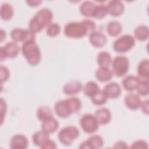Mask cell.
<instances>
[{
    "label": "cell",
    "mask_w": 149,
    "mask_h": 149,
    "mask_svg": "<svg viewBox=\"0 0 149 149\" xmlns=\"http://www.w3.org/2000/svg\"><path fill=\"white\" fill-rule=\"evenodd\" d=\"M96 25L90 19H84L80 22H69L64 27V34L72 38H80L94 31Z\"/></svg>",
    "instance_id": "cell-1"
},
{
    "label": "cell",
    "mask_w": 149,
    "mask_h": 149,
    "mask_svg": "<svg viewBox=\"0 0 149 149\" xmlns=\"http://www.w3.org/2000/svg\"><path fill=\"white\" fill-rule=\"evenodd\" d=\"M53 19L52 12L48 8L40 9L29 22V30L32 32H40L45 26L51 24Z\"/></svg>",
    "instance_id": "cell-2"
},
{
    "label": "cell",
    "mask_w": 149,
    "mask_h": 149,
    "mask_svg": "<svg viewBox=\"0 0 149 149\" xmlns=\"http://www.w3.org/2000/svg\"><path fill=\"white\" fill-rule=\"evenodd\" d=\"M21 49L23 56L29 64L35 66L40 63L41 54L36 41H30L23 43Z\"/></svg>",
    "instance_id": "cell-3"
},
{
    "label": "cell",
    "mask_w": 149,
    "mask_h": 149,
    "mask_svg": "<svg viewBox=\"0 0 149 149\" xmlns=\"http://www.w3.org/2000/svg\"><path fill=\"white\" fill-rule=\"evenodd\" d=\"M79 129L73 126H68L62 128L58 133L59 141L65 146H70L79 136Z\"/></svg>",
    "instance_id": "cell-4"
},
{
    "label": "cell",
    "mask_w": 149,
    "mask_h": 149,
    "mask_svg": "<svg viewBox=\"0 0 149 149\" xmlns=\"http://www.w3.org/2000/svg\"><path fill=\"white\" fill-rule=\"evenodd\" d=\"M134 44V38L131 35L125 34L119 37L114 41L113 48L117 52H125L130 50Z\"/></svg>",
    "instance_id": "cell-5"
},
{
    "label": "cell",
    "mask_w": 149,
    "mask_h": 149,
    "mask_svg": "<svg viewBox=\"0 0 149 149\" xmlns=\"http://www.w3.org/2000/svg\"><path fill=\"white\" fill-rule=\"evenodd\" d=\"M129 68V61L126 56H117L112 61V71L118 77L124 76L127 72Z\"/></svg>",
    "instance_id": "cell-6"
},
{
    "label": "cell",
    "mask_w": 149,
    "mask_h": 149,
    "mask_svg": "<svg viewBox=\"0 0 149 149\" xmlns=\"http://www.w3.org/2000/svg\"><path fill=\"white\" fill-rule=\"evenodd\" d=\"M80 125L82 130L88 134L94 133L98 129L99 126L95 116L90 113H86L81 116Z\"/></svg>",
    "instance_id": "cell-7"
},
{
    "label": "cell",
    "mask_w": 149,
    "mask_h": 149,
    "mask_svg": "<svg viewBox=\"0 0 149 149\" xmlns=\"http://www.w3.org/2000/svg\"><path fill=\"white\" fill-rule=\"evenodd\" d=\"M10 37L15 42L21 41L24 43L30 41H36L35 33L29 29L15 28L11 31Z\"/></svg>",
    "instance_id": "cell-8"
},
{
    "label": "cell",
    "mask_w": 149,
    "mask_h": 149,
    "mask_svg": "<svg viewBox=\"0 0 149 149\" xmlns=\"http://www.w3.org/2000/svg\"><path fill=\"white\" fill-rule=\"evenodd\" d=\"M19 52L18 45L15 41L9 42L1 48L0 59L1 61L6 58H15Z\"/></svg>",
    "instance_id": "cell-9"
},
{
    "label": "cell",
    "mask_w": 149,
    "mask_h": 149,
    "mask_svg": "<svg viewBox=\"0 0 149 149\" xmlns=\"http://www.w3.org/2000/svg\"><path fill=\"white\" fill-rule=\"evenodd\" d=\"M104 145V140L100 135H93L90 137L87 140L81 143L80 148L86 149H98Z\"/></svg>",
    "instance_id": "cell-10"
},
{
    "label": "cell",
    "mask_w": 149,
    "mask_h": 149,
    "mask_svg": "<svg viewBox=\"0 0 149 149\" xmlns=\"http://www.w3.org/2000/svg\"><path fill=\"white\" fill-rule=\"evenodd\" d=\"M107 12L112 16H119L121 15L125 9L123 2L118 0H112L109 2L107 6Z\"/></svg>",
    "instance_id": "cell-11"
},
{
    "label": "cell",
    "mask_w": 149,
    "mask_h": 149,
    "mask_svg": "<svg viewBox=\"0 0 149 149\" xmlns=\"http://www.w3.org/2000/svg\"><path fill=\"white\" fill-rule=\"evenodd\" d=\"M27 137L23 134H15L10 141V147L13 149H25L28 147Z\"/></svg>",
    "instance_id": "cell-12"
},
{
    "label": "cell",
    "mask_w": 149,
    "mask_h": 149,
    "mask_svg": "<svg viewBox=\"0 0 149 149\" xmlns=\"http://www.w3.org/2000/svg\"><path fill=\"white\" fill-rule=\"evenodd\" d=\"M126 106L131 110H137L140 107L141 99L139 95L134 93H129L125 97Z\"/></svg>",
    "instance_id": "cell-13"
},
{
    "label": "cell",
    "mask_w": 149,
    "mask_h": 149,
    "mask_svg": "<svg viewBox=\"0 0 149 149\" xmlns=\"http://www.w3.org/2000/svg\"><path fill=\"white\" fill-rule=\"evenodd\" d=\"M103 91L108 98H116L120 95L121 88L118 83L111 82L104 86Z\"/></svg>",
    "instance_id": "cell-14"
},
{
    "label": "cell",
    "mask_w": 149,
    "mask_h": 149,
    "mask_svg": "<svg viewBox=\"0 0 149 149\" xmlns=\"http://www.w3.org/2000/svg\"><path fill=\"white\" fill-rule=\"evenodd\" d=\"M89 40L92 45L100 48L105 45L107 38L103 33L99 31H93L89 35Z\"/></svg>",
    "instance_id": "cell-15"
},
{
    "label": "cell",
    "mask_w": 149,
    "mask_h": 149,
    "mask_svg": "<svg viewBox=\"0 0 149 149\" xmlns=\"http://www.w3.org/2000/svg\"><path fill=\"white\" fill-rule=\"evenodd\" d=\"M82 89V83L77 80H71L66 83L63 87V91L67 95L77 94Z\"/></svg>",
    "instance_id": "cell-16"
},
{
    "label": "cell",
    "mask_w": 149,
    "mask_h": 149,
    "mask_svg": "<svg viewBox=\"0 0 149 149\" xmlns=\"http://www.w3.org/2000/svg\"><path fill=\"white\" fill-rule=\"evenodd\" d=\"M98 122L101 125L108 123L111 119V111L106 108H101L96 110L94 115Z\"/></svg>",
    "instance_id": "cell-17"
},
{
    "label": "cell",
    "mask_w": 149,
    "mask_h": 149,
    "mask_svg": "<svg viewBox=\"0 0 149 149\" xmlns=\"http://www.w3.org/2000/svg\"><path fill=\"white\" fill-rule=\"evenodd\" d=\"M139 83V79L138 77L133 75H129L125 77L122 80L123 87L128 91H132L136 90Z\"/></svg>",
    "instance_id": "cell-18"
},
{
    "label": "cell",
    "mask_w": 149,
    "mask_h": 149,
    "mask_svg": "<svg viewBox=\"0 0 149 149\" xmlns=\"http://www.w3.org/2000/svg\"><path fill=\"white\" fill-rule=\"evenodd\" d=\"M138 78L140 80H148L149 61L148 59L142 60L137 67Z\"/></svg>",
    "instance_id": "cell-19"
},
{
    "label": "cell",
    "mask_w": 149,
    "mask_h": 149,
    "mask_svg": "<svg viewBox=\"0 0 149 149\" xmlns=\"http://www.w3.org/2000/svg\"><path fill=\"white\" fill-rule=\"evenodd\" d=\"M54 109L56 115L62 118H67L71 115L66 104L65 100L58 101L55 104Z\"/></svg>",
    "instance_id": "cell-20"
},
{
    "label": "cell",
    "mask_w": 149,
    "mask_h": 149,
    "mask_svg": "<svg viewBox=\"0 0 149 149\" xmlns=\"http://www.w3.org/2000/svg\"><path fill=\"white\" fill-rule=\"evenodd\" d=\"M50 139L49 134L44 131L40 130L35 132L32 136V140L35 146L41 147Z\"/></svg>",
    "instance_id": "cell-21"
},
{
    "label": "cell",
    "mask_w": 149,
    "mask_h": 149,
    "mask_svg": "<svg viewBox=\"0 0 149 149\" xmlns=\"http://www.w3.org/2000/svg\"><path fill=\"white\" fill-rule=\"evenodd\" d=\"M58 127L59 122L54 117L43 121L41 125L42 130L48 134L53 133L58 129Z\"/></svg>",
    "instance_id": "cell-22"
},
{
    "label": "cell",
    "mask_w": 149,
    "mask_h": 149,
    "mask_svg": "<svg viewBox=\"0 0 149 149\" xmlns=\"http://www.w3.org/2000/svg\"><path fill=\"white\" fill-rule=\"evenodd\" d=\"M65 101L70 114L78 112L81 107V100L77 97H69Z\"/></svg>",
    "instance_id": "cell-23"
},
{
    "label": "cell",
    "mask_w": 149,
    "mask_h": 149,
    "mask_svg": "<svg viewBox=\"0 0 149 149\" xmlns=\"http://www.w3.org/2000/svg\"><path fill=\"white\" fill-rule=\"evenodd\" d=\"M113 73L108 68L100 67L95 72V77L101 82H105L112 77Z\"/></svg>",
    "instance_id": "cell-24"
},
{
    "label": "cell",
    "mask_w": 149,
    "mask_h": 149,
    "mask_svg": "<svg viewBox=\"0 0 149 149\" xmlns=\"http://www.w3.org/2000/svg\"><path fill=\"white\" fill-rule=\"evenodd\" d=\"M96 5L91 1H86L82 2L79 10L82 15L87 17H93V12Z\"/></svg>",
    "instance_id": "cell-25"
},
{
    "label": "cell",
    "mask_w": 149,
    "mask_h": 149,
    "mask_svg": "<svg viewBox=\"0 0 149 149\" xmlns=\"http://www.w3.org/2000/svg\"><path fill=\"white\" fill-rule=\"evenodd\" d=\"M122 31L121 24L116 20L110 21L107 25V31L108 34L112 37L118 36Z\"/></svg>",
    "instance_id": "cell-26"
},
{
    "label": "cell",
    "mask_w": 149,
    "mask_h": 149,
    "mask_svg": "<svg viewBox=\"0 0 149 149\" xmlns=\"http://www.w3.org/2000/svg\"><path fill=\"white\" fill-rule=\"evenodd\" d=\"M37 116L38 119L42 122L54 117L51 109L46 105L40 106L38 108L37 111Z\"/></svg>",
    "instance_id": "cell-27"
},
{
    "label": "cell",
    "mask_w": 149,
    "mask_h": 149,
    "mask_svg": "<svg viewBox=\"0 0 149 149\" xmlns=\"http://www.w3.org/2000/svg\"><path fill=\"white\" fill-rule=\"evenodd\" d=\"M13 8L9 3H3L1 6L0 15L4 20H10L13 15Z\"/></svg>",
    "instance_id": "cell-28"
},
{
    "label": "cell",
    "mask_w": 149,
    "mask_h": 149,
    "mask_svg": "<svg viewBox=\"0 0 149 149\" xmlns=\"http://www.w3.org/2000/svg\"><path fill=\"white\" fill-rule=\"evenodd\" d=\"M134 34L135 38L141 41L146 40L149 35V31L148 26L146 25H140L137 26L134 31Z\"/></svg>",
    "instance_id": "cell-29"
},
{
    "label": "cell",
    "mask_w": 149,
    "mask_h": 149,
    "mask_svg": "<svg viewBox=\"0 0 149 149\" xmlns=\"http://www.w3.org/2000/svg\"><path fill=\"white\" fill-rule=\"evenodd\" d=\"M97 62L100 67L108 68L111 62V55L107 51H101L97 55Z\"/></svg>",
    "instance_id": "cell-30"
},
{
    "label": "cell",
    "mask_w": 149,
    "mask_h": 149,
    "mask_svg": "<svg viewBox=\"0 0 149 149\" xmlns=\"http://www.w3.org/2000/svg\"><path fill=\"white\" fill-rule=\"evenodd\" d=\"M83 90L86 95L91 98L100 89L98 85L95 82L93 81H89L87 82L84 86Z\"/></svg>",
    "instance_id": "cell-31"
},
{
    "label": "cell",
    "mask_w": 149,
    "mask_h": 149,
    "mask_svg": "<svg viewBox=\"0 0 149 149\" xmlns=\"http://www.w3.org/2000/svg\"><path fill=\"white\" fill-rule=\"evenodd\" d=\"M108 97L105 95L103 90H100L95 94H94L91 98L92 102L97 105H101L104 104L107 101Z\"/></svg>",
    "instance_id": "cell-32"
},
{
    "label": "cell",
    "mask_w": 149,
    "mask_h": 149,
    "mask_svg": "<svg viewBox=\"0 0 149 149\" xmlns=\"http://www.w3.org/2000/svg\"><path fill=\"white\" fill-rule=\"evenodd\" d=\"M107 13V6L103 4H100L99 5H96L93 12V17L100 19L104 18Z\"/></svg>",
    "instance_id": "cell-33"
},
{
    "label": "cell",
    "mask_w": 149,
    "mask_h": 149,
    "mask_svg": "<svg viewBox=\"0 0 149 149\" xmlns=\"http://www.w3.org/2000/svg\"><path fill=\"white\" fill-rule=\"evenodd\" d=\"M136 90L139 95L142 96L147 95L148 94V80L139 79V83Z\"/></svg>",
    "instance_id": "cell-34"
},
{
    "label": "cell",
    "mask_w": 149,
    "mask_h": 149,
    "mask_svg": "<svg viewBox=\"0 0 149 149\" xmlns=\"http://www.w3.org/2000/svg\"><path fill=\"white\" fill-rule=\"evenodd\" d=\"M61 31L60 26L56 23H52L49 24L46 30V33L48 36L55 37Z\"/></svg>",
    "instance_id": "cell-35"
},
{
    "label": "cell",
    "mask_w": 149,
    "mask_h": 149,
    "mask_svg": "<svg viewBox=\"0 0 149 149\" xmlns=\"http://www.w3.org/2000/svg\"><path fill=\"white\" fill-rule=\"evenodd\" d=\"M0 74H1V84L8 80L10 76V72L8 68L1 65L0 67Z\"/></svg>",
    "instance_id": "cell-36"
},
{
    "label": "cell",
    "mask_w": 149,
    "mask_h": 149,
    "mask_svg": "<svg viewBox=\"0 0 149 149\" xmlns=\"http://www.w3.org/2000/svg\"><path fill=\"white\" fill-rule=\"evenodd\" d=\"M148 143L144 140H137L132 144V148H148Z\"/></svg>",
    "instance_id": "cell-37"
},
{
    "label": "cell",
    "mask_w": 149,
    "mask_h": 149,
    "mask_svg": "<svg viewBox=\"0 0 149 149\" xmlns=\"http://www.w3.org/2000/svg\"><path fill=\"white\" fill-rule=\"evenodd\" d=\"M7 106L6 101L2 98H1V124L3 120V117L5 115V113L6 112Z\"/></svg>",
    "instance_id": "cell-38"
},
{
    "label": "cell",
    "mask_w": 149,
    "mask_h": 149,
    "mask_svg": "<svg viewBox=\"0 0 149 149\" xmlns=\"http://www.w3.org/2000/svg\"><path fill=\"white\" fill-rule=\"evenodd\" d=\"M40 148L43 149H54L56 148V144L54 141L49 139Z\"/></svg>",
    "instance_id": "cell-39"
},
{
    "label": "cell",
    "mask_w": 149,
    "mask_h": 149,
    "mask_svg": "<svg viewBox=\"0 0 149 149\" xmlns=\"http://www.w3.org/2000/svg\"><path fill=\"white\" fill-rule=\"evenodd\" d=\"M140 107L141 108V110L146 115L148 114V100H146L141 102Z\"/></svg>",
    "instance_id": "cell-40"
},
{
    "label": "cell",
    "mask_w": 149,
    "mask_h": 149,
    "mask_svg": "<svg viewBox=\"0 0 149 149\" xmlns=\"http://www.w3.org/2000/svg\"><path fill=\"white\" fill-rule=\"evenodd\" d=\"M113 148H127L128 146L126 143L123 141H117L114 146Z\"/></svg>",
    "instance_id": "cell-41"
},
{
    "label": "cell",
    "mask_w": 149,
    "mask_h": 149,
    "mask_svg": "<svg viewBox=\"0 0 149 149\" xmlns=\"http://www.w3.org/2000/svg\"><path fill=\"white\" fill-rule=\"evenodd\" d=\"M42 2L40 0H33V1H27L26 3L31 6H37L39 5Z\"/></svg>",
    "instance_id": "cell-42"
},
{
    "label": "cell",
    "mask_w": 149,
    "mask_h": 149,
    "mask_svg": "<svg viewBox=\"0 0 149 149\" xmlns=\"http://www.w3.org/2000/svg\"><path fill=\"white\" fill-rule=\"evenodd\" d=\"M6 37V33L3 30H1V41L2 42L4 38Z\"/></svg>",
    "instance_id": "cell-43"
}]
</instances>
